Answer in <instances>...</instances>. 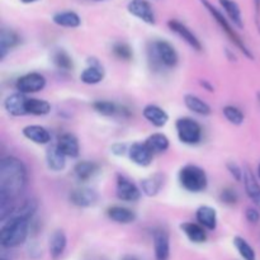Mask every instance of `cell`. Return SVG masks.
<instances>
[{"label": "cell", "mask_w": 260, "mask_h": 260, "mask_svg": "<svg viewBox=\"0 0 260 260\" xmlns=\"http://www.w3.org/2000/svg\"><path fill=\"white\" fill-rule=\"evenodd\" d=\"M27 168L15 156L0 161V221L4 222L15 210L14 202L27 185Z\"/></svg>", "instance_id": "cell-1"}, {"label": "cell", "mask_w": 260, "mask_h": 260, "mask_svg": "<svg viewBox=\"0 0 260 260\" xmlns=\"http://www.w3.org/2000/svg\"><path fill=\"white\" fill-rule=\"evenodd\" d=\"M32 217L30 211L25 207H18L13 211L7 221L3 222L0 230V243L3 248H17L27 240Z\"/></svg>", "instance_id": "cell-2"}, {"label": "cell", "mask_w": 260, "mask_h": 260, "mask_svg": "<svg viewBox=\"0 0 260 260\" xmlns=\"http://www.w3.org/2000/svg\"><path fill=\"white\" fill-rule=\"evenodd\" d=\"M149 55L150 60L154 61L156 68L174 69L179 61V56L174 46L164 40H156L150 43Z\"/></svg>", "instance_id": "cell-3"}, {"label": "cell", "mask_w": 260, "mask_h": 260, "mask_svg": "<svg viewBox=\"0 0 260 260\" xmlns=\"http://www.w3.org/2000/svg\"><path fill=\"white\" fill-rule=\"evenodd\" d=\"M180 185L190 193H201L207 188V174L202 168L188 164L179 172Z\"/></svg>", "instance_id": "cell-4"}, {"label": "cell", "mask_w": 260, "mask_h": 260, "mask_svg": "<svg viewBox=\"0 0 260 260\" xmlns=\"http://www.w3.org/2000/svg\"><path fill=\"white\" fill-rule=\"evenodd\" d=\"M201 2H202V4L205 5L206 9H207L208 12L211 13V15H212V17L215 18L216 22H217L218 25H220V27L222 28L223 32H225L226 35H228V37L230 38L231 42H233L234 45H235L236 47H238L239 50H240L241 52H243L244 55L246 56V57H249V58H250V60H254V55H253V53H251V51L249 50V47L245 45V42H244V41L241 40L240 36H239L238 33L235 32V29H234V28H233V25H231L230 23H229V20L226 19L225 17H223L222 13H221L220 10L217 9V8L213 7V5L211 4V3L208 2V0H201Z\"/></svg>", "instance_id": "cell-5"}, {"label": "cell", "mask_w": 260, "mask_h": 260, "mask_svg": "<svg viewBox=\"0 0 260 260\" xmlns=\"http://www.w3.org/2000/svg\"><path fill=\"white\" fill-rule=\"evenodd\" d=\"M178 139L185 145H197L202 140V127L193 118H179L175 123Z\"/></svg>", "instance_id": "cell-6"}, {"label": "cell", "mask_w": 260, "mask_h": 260, "mask_svg": "<svg viewBox=\"0 0 260 260\" xmlns=\"http://www.w3.org/2000/svg\"><path fill=\"white\" fill-rule=\"evenodd\" d=\"M46 86V78L40 73H28L17 80L15 88L18 93L32 94L43 90Z\"/></svg>", "instance_id": "cell-7"}, {"label": "cell", "mask_w": 260, "mask_h": 260, "mask_svg": "<svg viewBox=\"0 0 260 260\" xmlns=\"http://www.w3.org/2000/svg\"><path fill=\"white\" fill-rule=\"evenodd\" d=\"M142 190L137 187L135 183L127 179L123 175L117 177V185H116V194L117 197L124 202H137L141 198Z\"/></svg>", "instance_id": "cell-8"}, {"label": "cell", "mask_w": 260, "mask_h": 260, "mask_svg": "<svg viewBox=\"0 0 260 260\" xmlns=\"http://www.w3.org/2000/svg\"><path fill=\"white\" fill-rule=\"evenodd\" d=\"M155 260H169L170 258V236L162 228L155 229L152 233Z\"/></svg>", "instance_id": "cell-9"}, {"label": "cell", "mask_w": 260, "mask_h": 260, "mask_svg": "<svg viewBox=\"0 0 260 260\" xmlns=\"http://www.w3.org/2000/svg\"><path fill=\"white\" fill-rule=\"evenodd\" d=\"M127 10L129 14L139 18L142 22L147 24H155L156 17H155L154 9L147 0H131L127 5Z\"/></svg>", "instance_id": "cell-10"}, {"label": "cell", "mask_w": 260, "mask_h": 260, "mask_svg": "<svg viewBox=\"0 0 260 260\" xmlns=\"http://www.w3.org/2000/svg\"><path fill=\"white\" fill-rule=\"evenodd\" d=\"M69 200L76 207H91L99 200V194L90 188H76L69 196Z\"/></svg>", "instance_id": "cell-11"}, {"label": "cell", "mask_w": 260, "mask_h": 260, "mask_svg": "<svg viewBox=\"0 0 260 260\" xmlns=\"http://www.w3.org/2000/svg\"><path fill=\"white\" fill-rule=\"evenodd\" d=\"M128 156L134 164L139 167H149L154 157V152L147 147V145L142 142H135L129 146Z\"/></svg>", "instance_id": "cell-12"}, {"label": "cell", "mask_w": 260, "mask_h": 260, "mask_svg": "<svg viewBox=\"0 0 260 260\" xmlns=\"http://www.w3.org/2000/svg\"><path fill=\"white\" fill-rule=\"evenodd\" d=\"M168 25H169V28L173 30V32L177 33V35L179 36L183 41H185V42H187L188 45L193 48V50L198 51V52H200V51H202V43H201V41L198 40L197 36H196L194 33L189 29V28L185 27L183 23L178 22V20H175V19H172L168 22Z\"/></svg>", "instance_id": "cell-13"}, {"label": "cell", "mask_w": 260, "mask_h": 260, "mask_svg": "<svg viewBox=\"0 0 260 260\" xmlns=\"http://www.w3.org/2000/svg\"><path fill=\"white\" fill-rule=\"evenodd\" d=\"M27 96L25 94L22 93H14L7 96L4 101V108L10 116L20 117L27 116V109H25V104H27Z\"/></svg>", "instance_id": "cell-14"}, {"label": "cell", "mask_w": 260, "mask_h": 260, "mask_svg": "<svg viewBox=\"0 0 260 260\" xmlns=\"http://www.w3.org/2000/svg\"><path fill=\"white\" fill-rule=\"evenodd\" d=\"M23 136L37 145H47L51 142V134L47 128L40 124H29L22 131Z\"/></svg>", "instance_id": "cell-15"}, {"label": "cell", "mask_w": 260, "mask_h": 260, "mask_svg": "<svg viewBox=\"0 0 260 260\" xmlns=\"http://www.w3.org/2000/svg\"><path fill=\"white\" fill-rule=\"evenodd\" d=\"M60 151L65 155L66 157H78L80 154V146L79 141L73 134H63L58 137L56 142Z\"/></svg>", "instance_id": "cell-16"}, {"label": "cell", "mask_w": 260, "mask_h": 260, "mask_svg": "<svg viewBox=\"0 0 260 260\" xmlns=\"http://www.w3.org/2000/svg\"><path fill=\"white\" fill-rule=\"evenodd\" d=\"M68 246V238L62 230H56L51 235L50 241H48V250L50 255L53 260H57L65 253V249Z\"/></svg>", "instance_id": "cell-17"}, {"label": "cell", "mask_w": 260, "mask_h": 260, "mask_svg": "<svg viewBox=\"0 0 260 260\" xmlns=\"http://www.w3.org/2000/svg\"><path fill=\"white\" fill-rule=\"evenodd\" d=\"M196 218H197V222L206 230L213 231L217 228V212L215 208L210 206H201L196 211Z\"/></svg>", "instance_id": "cell-18"}, {"label": "cell", "mask_w": 260, "mask_h": 260, "mask_svg": "<svg viewBox=\"0 0 260 260\" xmlns=\"http://www.w3.org/2000/svg\"><path fill=\"white\" fill-rule=\"evenodd\" d=\"M142 114L152 126L159 127V128L164 127L169 121V114L164 109L160 108L159 106H155V104H149V106L145 107Z\"/></svg>", "instance_id": "cell-19"}, {"label": "cell", "mask_w": 260, "mask_h": 260, "mask_svg": "<svg viewBox=\"0 0 260 260\" xmlns=\"http://www.w3.org/2000/svg\"><path fill=\"white\" fill-rule=\"evenodd\" d=\"M20 42V37L15 30L3 28L0 30V58H5L12 48L17 47Z\"/></svg>", "instance_id": "cell-20"}, {"label": "cell", "mask_w": 260, "mask_h": 260, "mask_svg": "<svg viewBox=\"0 0 260 260\" xmlns=\"http://www.w3.org/2000/svg\"><path fill=\"white\" fill-rule=\"evenodd\" d=\"M89 63L90 65L84 69L83 73L80 74V80L86 85H95L104 79V70L101 63L96 62V61H91V58Z\"/></svg>", "instance_id": "cell-21"}, {"label": "cell", "mask_w": 260, "mask_h": 260, "mask_svg": "<svg viewBox=\"0 0 260 260\" xmlns=\"http://www.w3.org/2000/svg\"><path fill=\"white\" fill-rule=\"evenodd\" d=\"M46 164L52 172H61L66 167V156L60 151L57 145H51L46 151Z\"/></svg>", "instance_id": "cell-22"}, {"label": "cell", "mask_w": 260, "mask_h": 260, "mask_svg": "<svg viewBox=\"0 0 260 260\" xmlns=\"http://www.w3.org/2000/svg\"><path fill=\"white\" fill-rule=\"evenodd\" d=\"M99 173V165L95 161H89V160H83L79 161L74 168V174L79 182H88L93 179Z\"/></svg>", "instance_id": "cell-23"}, {"label": "cell", "mask_w": 260, "mask_h": 260, "mask_svg": "<svg viewBox=\"0 0 260 260\" xmlns=\"http://www.w3.org/2000/svg\"><path fill=\"white\" fill-rule=\"evenodd\" d=\"M180 230L185 236L194 244H202L207 240V233L203 226L194 222H183L180 223Z\"/></svg>", "instance_id": "cell-24"}, {"label": "cell", "mask_w": 260, "mask_h": 260, "mask_svg": "<svg viewBox=\"0 0 260 260\" xmlns=\"http://www.w3.org/2000/svg\"><path fill=\"white\" fill-rule=\"evenodd\" d=\"M244 185H245L248 197L253 201L254 205L260 211V184L250 169H246L244 172Z\"/></svg>", "instance_id": "cell-25"}, {"label": "cell", "mask_w": 260, "mask_h": 260, "mask_svg": "<svg viewBox=\"0 0 260 260\" xmlns=\"http://www.w3.org/2000/svg\"><path fill=\"white\" fill-rule=\"evenodd\" d=\"M107 216L111 218L112 221L117 223H131L136 220V215L134 211L128 210L126 207H121V206H113L107 210Z\"/></svg>", "instance_id": "cell-26"}, {"label": "cell", "mask_w": 260, "mask_h": 260, "mask_svg": "<svg viewBox=\"0 0 260 260\" xmlns=\"http://www.w3.org/2000/svg\"><path fill=\"white\" fill-rule=\"evenodd\" d=\"M184 104L189 111H192L196 114H200V116H210L211 112H212L211 107L194 94H185Z\"/></svg>", "instance_id": "cell-27"}, {"label": "cell", "mask_w": 260, "mask_h": 260, "mask_svg": "<svg viewBox=\"0 0 260 260\" xmlns=\"http://www.w3.org/2000/svg\"><path fill=\"white\" fill-rule=\"evenodd\" d=\"M52 20L55 24L65 28H78L81 23L80 17L75 12H71V10L56 13L52 17Z\"/></svg>", "instance_id": "cell-28"}, {"label": "cell", "mask_w": 260, "mask_h": 260, "mask_svg": "<svg viewBox=\"0 0 260 260\" xmlns=\"http://www.w3.org/2000/svg\"><path fill=\"white\" fill-rule=\"evenodd\" d=\"M221 7L225 9L226 14L229 15L231 22L236 25L238 28H244V22H243V15H241L240 7L238 5V3L234 2V0H220Z\"/></svg>", "instance_id": "cell-29"}, {"label": "cell", "mask_w": 260, "mask_h": 260, "mask_svg": "<svg viewBox=\"0 0 260 260\" xmlns=\"http://www.w3.org/2000/svg\"><path fill=\"white\" fill-rule=\"evenodd\" d=\"M145 144L147 145V147H149L154 154H161V152H165L170 146L169 139H168L164 134H152L151 136L147 137Z\"/></svg>", "instance_id": "cell-30"}, {"label": "cell", "mask_w": 260, "mask_h": 260, "mask_svg": "<svg viewBox=\"0 0 260 260\" xmlns=\"http://www.w3.org/2000/svg\"><path fill=\"white\" fill-rule=\"evenodd\" d=\"M27 114L32 116H46L51 112V104L45 99L38 98H28L25 104Z\"/></svg>", "instance_id": "cell-31"}, {"label": "cell", "mask_w": 260, "mask_h": 260, "mask_svg": "<svg viewBox=\"0 0 260 260\" xmlns=\"http://www.w3.org/2000/svg\"><path fill=\"white\" fill-rule=\"evenodd\" d=\"M162 185V177L160 174H154L141 180V190L147 197H154L159 193Z\"/></svg>", "instance_id": "cell-32"}, {"label": "cell", "mask_w": 260, "mask_h": 260, "mask_svg": "<svg viewBox=\"0 0 260 260\" xmlns=\"http://www.w3.org/2000/svg\"><path fill=\"white\" fill-rule=\"evenodd\" d=\"M233 243L234 245H235L238 253L240 254V256L244 260H256L255 250H254L253 246H251L245 239L241 238V236H235Z\"/></svg>", "instance_id": "cell-33"}, {"label": "cell", "mask_w": 260, "mask_h": 260, "mask_svg": "<svg viewBox=\"0 0 260 260\" xmlns=\"http://www.w3.org/2000/svg\"><path fill=\"white\" fill-rule=\"evenodd\" d=\"M52 61L56 68L60 69V70L69 71L74 68L73 58H71V56L65 50L55 51L52 55Z\"/></svg>", "instance_id": "cell-34"}, {"label": "cell", "mask_w": 260, "mask_h": 260, "mask_svg": "<svg viewBox=\"0 0 260 260\" xmlns=\"http://www.w3.org/2000/svg\"><path fill=\"white\" fill-rule=\"evenodd\" d=\"M222 113L225 116V118L230 122L231 124H235V126H240V124L244 123V119H245V116L241 112L240 108L235 106H226L225 108L222 109Z\"/></svg>", "instance_id": "cell-35"}, {"label": "cell", "mask_w": 260, "mask_h": 260, "mask_svg": "<svg viewBox=\"0 0 260 260\" xmlns=\"http://www.w3.org/2000/svg\"><path fill=\"white\" fill-rule=\"evenodd\" d=\"M93 108L96 113L102 114V116H106V117H111L114 116L118 111L117 108L116 103L111 101H96L93 103Z\"/></svg>", "instance_id": "cell-36"}, {"label": "cell", "mask_w": 260, "mask_h": 260, "mask_svg": "<svg viewBox=\"0 0 260 260\" xmlns=\"http://www.w3.org/2000/svg\"><path fill=\"white\" fill-rule=\"evenodd\" d=\"M113 51L114 56L119 60H123V61H129L132 60L134 57V52H132V48L129 47V45L124 42H117L113 45Z\"/></svg>", "instance_id": "cell-37"}, {"label": "cell", "mask_w": 260, "mask_h": 260, "mask_svg": "<svg viewBox=\"0 0 260 260\" xmlns=\"http://www.w3.org/2000/svg\"><path fill=\"white\" fill-rule=\"evenodd\" d=\"M220 200H221V202L225 203V205L233 206L239 201V196H238V193H236L235 189H231V188H225V189L221 192Z\"/></svg>", "instance_id": "cell-38"}, {"label": "cell", "mask_w": 260, "mask_h": 260, "mask_svg": "<svg viewBox=\"0 0 260 260\" xmlns=\"http://www.w3.org/2000/svg\"><path fill=\"white\" fill-rule=\"evenodd\" d=\"M226 167H228V170L230 172V174L233 175L234 179L238 180V182H241V180L244 179L243 169H241V168L239 167L235 161H229Z\"/></svg>", "instance_id": "cell-39"}, {"label": "cell", "mask_w": 260, "mask_h": 260, "mask_svg": "<svg viewBox=\"0 0 260 260\" xmlns=\"http://www.w3.org/2000/svg\"><path fill=\"white\" fill-rule=\"evenodd\" d=\"M245 217H246V220L249 221V222L256 225V223H258L260 221L259 210H256V208H254V207H248V208H246Z\"/></svg>", "instance_id": "cell-40"}, {"label": "cell", "mask_w": 260, "mask_h": 260, "mask_svg": "<svg viewBox=\"0 0 260 260\" xmlns=\"http://www.w3.org/2000/svg\"><path fill=\"white\" fill-rule=\"evenodd\" d=\"M111 152L112 154L117 155V156H123L126 152H128V150H127V146L124 144L117 142V144H113L111 146Z\"/></svg>", "instance_id": "cell-41"}, {"label": "cell", "mask_w": 260, "mask_h": 260, "mask_svg": "<svg viewBox=\"0 0 260 260\" xmlns=\"http://www.w3.org/2000/svg\"><path fill=\"white\" fill-rule=\"evenodd\" d=\"M254 5H255L256 18H258V19H259V17H260V0H254Z\"/></svg>", "instance_id": "cell-42"}, {"label": "cell", "mask_w": 260, "mask_h": 260, "mask_svg": "<svg viewBox=\"0 0 260 260\" xmlns=\"http://www.w3.org/2000/svg\"><path fill=\"white\" fill-rule=\"evenodd\" d=\"M122 260H140L139 258H136V256H132V255H126L122 258Z\"/></svg>", "instance_id": "cell-43"}, {"label": "cell", "mask_w": 260, "mask_h": 260, "mask_svg": "<svg viewBox=\"0 0 260 260\" xmlns=\"http://www.w3.org/2000/svg\"><path fill=\"white\" fill-rule=\"evenodd\" d=\"M20 2L24 3V4H32V3L38 2V0H20Z\"/></svg>", "instance_id": "cell-44"}, {"label": "cell", "mask_w": 260, "mask_h": 260, "mask_svg": "<svg viewBox=\"0 0 260 260\" xmlns=\"http://www.w3.org/2000/svg\"><path fill=\"white\" fill-rule=\"evenodd\" d=\"M258 178L260 179V162H259V165H258Z\"/></svg>", "instance_id": "cell-45"}, {"label": "cell", "mask_w": 260, "mask_h": 260, "mask_svg": "<svg viewBox=\"0 0 260 260\" xmlns=\"http://www.w3.org/2000/svg\"><path fill=\"white\" fill-rule=\"evenodd\" d=\"M94 2H103V0H94Z\"/></svg>", "instance_id": "cell-46"}, {"label": "cell", "mask_w": 260, "mask_h": 260, "mask_svg": "<svg viewBox=\"0 0 260 260\" xmlns=\"http://www.w3.org/2000/svg\"><path fill=\"white\" fill-rule=\"evenodd\" d=\"M258 96H259V102H260V93L258 94Z\"/></svg>", "instance_id": "cell-47"}, {"label": "cell", "mask_w": 260, "mask_h": 260, "mask_svg": "<svg viewBox=\"0 0 260 260\" xmlns=\"http://www.w3.org/2000/svg\"><path fill=\"white\" fill-rule=\"evenodd\" d=\"M258 28H259V32H260V25H258Z\"/></svg>", "instance_id": "cell-48"}, {"label": "cell", "mask_w": 260, "mask_h": 260, "mask_svg": "<svg viewBox=\"0 0 260 260\" xmlns=\"http://www.w3.org/2000/svg\"><path fill=\"white\" fill-rule=\"evenodd\" d=\"M2 260H7V259H2Z\"/></svg>", "instance_id": "cell-49"}]
</instances>
